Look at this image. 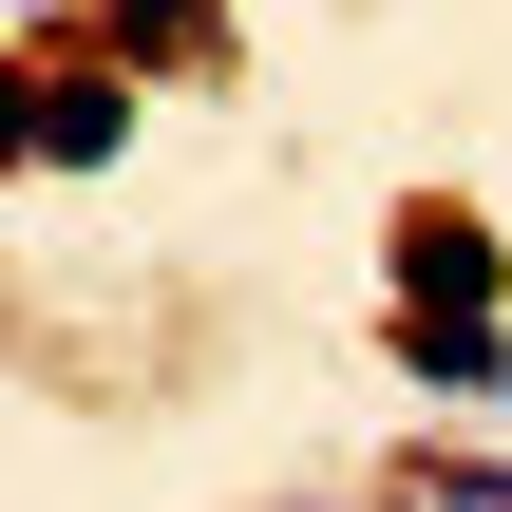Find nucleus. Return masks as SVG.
<instances>
[{"label":"nucleus","mask_w":512,"mask_h":512,"mask_svg":"<svg viewBox=\"0 0 512 512\" xmlns=\"http://www.w3.org/2000/svg\"><path fill=\"white\" fill-rule=\"evenodd\" d=\"M19 152H38V171H114V152H133V76H57V95H19Z\"/></svg>","instance_id":"2"},{"label":"nucleus","mask_w":512,"mask_h":512,"mask_svg":"<svg viewBox=\"0 0 512 512\" xmlns=\"http://www.w3.org/2000/svg\"><path fill=\"white\" fill-rule=\"evenodd\" d=\"M399 304L494 323V228H475V209H399Z\"/></svg>","instance_id":"1"},{"label":"nucleus","mask_w":512,"mask_h":512,"mask_svg":"<svg viewBox=\"0 0 512 512\" xmlns=\"http://www.w3.org/2000/svg\"><path fill=\"white\" fill-rule=\"evenodd\" d=\"M399 361H418L437 399H494V380H512V342H494V323H437V304H399Z\"/></svg>","instance_id":"3"}]
</instances>
